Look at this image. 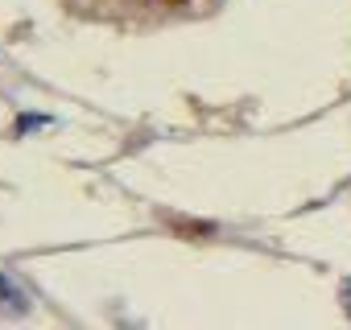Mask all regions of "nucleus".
Wrapping results in <instances>:
<instances>
[{
  "label": "nucleus",
  "mask_w": 351,
  "mask_h": 330,
  "mask_svg": "<svg viewBox=\"0 0 351 330\" xmlns=\"http://www.w3.org/2000/svg\"><path fill=\"white\" fill-rule=\"evenodd\" d=\"M0 305H5V309H13V314H21V309H29V297L5 277V272H0Z\"/></svg>",
  "instance_id": "1"
}]
</instances>
